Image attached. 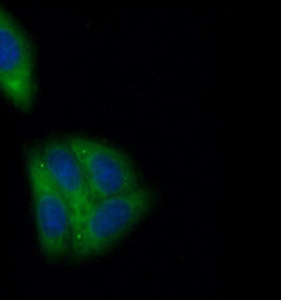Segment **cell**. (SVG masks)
Returning a JSON list of instances; mask_svg holds the SVG:
<instances>
[{
    "label": "cell",
    "mask_w": 281,
    "mask_h": 300,
    "mask_svg": "<svg viewBox=\"0 0 281 300\" xmlns=\"http://www.w3.org/2000/svg\"><path fill=\"white\" fill-rule=\"evenodd\" d=\"M63 139L79 160L95 201L142 185L134 163L120 150L87 136L71 135Z\"/></svg>",
    "instance_id": "cell-3"
},
{
    "label": "cell",
    "mask_w": 281,
    "mask_h": 300,
    "mask_svg": "<svg viewBox=\"0 0 281 300\" xmlns=\"http://www.w3.org/2000/svg\"><path fill=\"white\" fill-rule=\"evenodd\" d=\"M27 173L39 247L50 261L60 262L71 252L73 221L69 203L48 176L38 149L27 154Z\"/></svg>",
    "instance_id": "cell-2"
},
{
    "label": "cell",
    "mask_w": 281,
    "mask_h": 300,
    "mask_svg": "<svg viewBox=\"0 0 281 300\" xmlns=\"http://www.w3.org/2000/svg\"><path fill=\"white\" fill-rule=\"evenodd\" d=\"M46 172L69 203L73 233L95 202L83 168L63 138H51L38 147Z\"/></svg>",
    "instance_id": "cell-5"
},
{
    "label": "cell",
    "mask_w": 281,
    "mask_h": 300,
    "mask_svg": "<svg viewBox=\"0 0 281 300\" xmlns=\"http://www.w3.org/2000/svg\"><path fill=\"white\" fill-rule=\"evenodd\" d=\"M0 84L11 103L29 113L35 104L33 51L23 29L3 5L0 7Z\"/></svg>",
    "instance_id": "cell-4"
},
{
    "label": "cell",
    "mask_w": 281,
    "mask_h": 300,
    "mask_svg": "<svg viewBox=\"0 0 281 300\" xmlns=\"http://www.w3.org/2000/svg\"><path fill=\"white\" fill-rule=\"evenodd\" d=\"M155 195L141 185L132 192L96 200L75 228L70 256L75 261H90L120 243L154 207Z\"/></svg>",
    "instance_id": "cell-1"
}]
</instances>
